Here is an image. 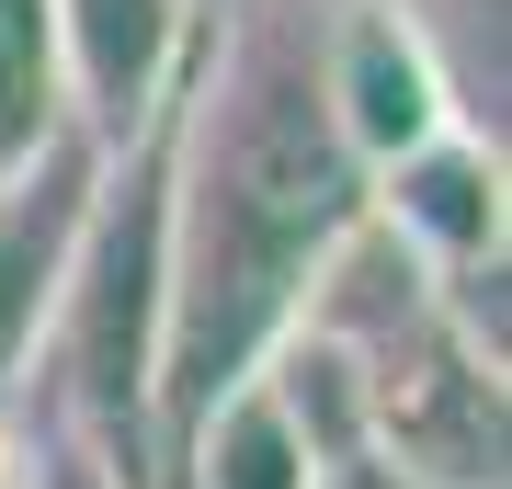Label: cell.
<instances>
[{
	"mask_svg": "<svg viewBox=\"0 0 512 489\" xmlns=\"http://www.w3.org/2000/svg\"><path fill=\"white\" fill-rule=\"evenodd\" d=\"M171 319H160V444L285 342L319 251L365 217V171L319 114V12L228 0L194 23L171 91Z\"/></svg>",
	"mask_w": 512,
	"mask_h": 489,
	"instance_id": "cell-1",
	"label": "cell"
},
{
	"mask_svg": "<svg viewBox=\"0 0 512 489\" xmlns=\"http://www.w3.org/2000/svg\"><path fill=\"white\" fill-rule=\"evenodd\" d=\"M160 126L103 160L80 251H69V296H57V330H46V364H35L57 387V421L148 489H160V319H171V205H160L171 137Z\"/></svg>",
	"mask_w": 512,
	"mask_h": 489,
	"instance_id": "cell-2",
	"label": "cell"
},
{
	"mask_svg": "<svg viewBox=\"0 0 512 489\" xmlns=\"http://www.w3.org/2000/svg\"><path fill=\"white\" fill-rule=\"evenodd\" d=\"M501 444V364L467 353L444 308L353 342V467H376L387 489H501Z\"/></svg>",
	"mask_w": 512,
	"mask_h": 489,
	"instance_id": "cell-3",
	"label": "cell"
},
{
	"mask_svg": "<svg viewBox=\"0 0 512 489\" xmlns=\"http://www.w3.org/2000/svg\"><path fill=\"white\" fill-rule=\"evenodd\" d=\"M319 114L353 148V171H387L399 148L444 137L467 103L410 0H342V12H319Z\"/></svg>",
	"mask_w": 512,
	"mask_h": 489,
	"instance_id": "cell-4",
	"label": "cell"
},
{
	"mask_svg": "<svg viewBox=\"0 0 512 489\" xmlns=\"http://www.w3.org/2000/svg\"><path fill=\"white\" fill-rule=\"evenodd\" d=\"M46 23H57V91H69V126L114 160V148H137V137L171 114L205 12H194V0H46Z\"/></svg>",
	"mask_w": 512,
	"mask_h": 489,
	"instance_id": "cell-5",
	"label": "cell"
},
{
	"mask_svg": "<svg viewBox=\"0 0 512 489\" xmlns=\"http://www.w3.org/2000/svg\"><path fill=\"white\" fill-rule=\"evenodd\" d=\"M365 217L399 239V251L433 273H478V262H501V239H512V182H501V137L478 126V114H456L444 137H421L399 148L387 171H365Z\"/></svg>",
	"mask_w": 512,
	"mask_h": 489,
	"instance_id": "cell-6",
	"label": "cell"
},
{
	"mask_svg": "<svg viewBox=\"0 0 512 489\" xmlns=\"http://www.w3.org/2000/svg\"><path fill=\"white\" fill-rule=\"evenodd\" d=\"M92 182H103L92 137H57L23 182H0V399L46 364L57 296H69V251H80V217H92Z\"/></svg>",
	"mask_w": 512,
	"mask_h": 489,
	"instance_id": "cell-7",
	"label": "cell"
},
{
	"mask_svg": "<svg viewBox=\"0 0 512 489\" xmlns=\"http://www.w3.org/2000/svg\"><path fill=\"white\" fill-rule=\"evenodd\" d=\"M330 467H319V444L285 421V399H274V376H228L217 399H205L183 433L160 444V489H319Z\"/></svg>",
	"mask_w": 512,
	"mask_h": 489,
	"instance_id": "cell-8",
	"label": "cell"
},
{
	"mask_svg": "<svg viewBox=\"0 0 512 489\" xmlns=\"http://www.w3.org/2000/svg\"><path fill=\"white\" fill-rule=\"evenodd\" d=\"M69 126V91H57V23L46 0H0V182H23Z\"/></svg>",
	"mask_w": 512,
	"mask_h": 489,
	"instance_id": "cell-9",
	"label": "cell"
},
{
	"mask_svg": "<svg viewBox=\"0 0 512 489\" xmlns=\"http://www.w3.org/2000/svg\"><path fill=\"white\" fill-rule=\"evenodd\" d=\"M12 489H148V478H126L103 444H80L69 421H46L35 444H12Z\"/></svg>",
	"mask_w": 512,
	"mask_h": 489,
	"instance_id": "cell-10",
	"label": "cell"
},
{
	"mask_svg": "<svg viewBox=\"0 0 512 489\" xmlns=\"http://www.w3.org/2000/svg\"><path fill=\"white\" fill-rule=\"evenodd\" d=\"M0 489H12V444H0Z\"/></svg>",
	"mask_w": 512,
	"mask_h": 489,
	"instance_id": "cell-11",
	"label": "cell"
}]
</instances>
